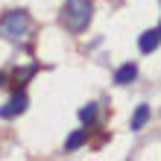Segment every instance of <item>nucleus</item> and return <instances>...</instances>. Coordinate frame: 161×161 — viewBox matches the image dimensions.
Instances as JSON below:
<instances>
[{
	"instance_id": "obj_1",
	"label": "nucleus",
	"mask_w": 161,
	"mask_h": 161,
	"mask_svg": "<svg viewBox=\"0 0 161 161\" xmlns=\"http://www.w3.org/2000/svg\"><path fill=\"white\" fill-rule=\"evenodd\" d=\"M94 18V3L91 0H68L62 12V24L68 26L70 32H82L85 26L91 24Z\"/></svg>"
},
{
	"instance_id": "obj_2",
	"label": "nucleus",
	"mask_w": 161,
	"mask_h": 161,
	"mask_svg": "<svg viewBox=\"0 0 161 161\" xmlns=\"http://www.w3.org/2000/svg\"><path fill=\"white\" fill-rule=\"evenodd\" d=\"M26 26H30V18H26V12H6L3 24H0V30H3L6 38H21V35L26 32Z\"/></svg>"
},
{
	"instance_id": "obj_3",
	"label": "nucleus",
	"mask_w": 161,
	"mask_h": 161,
	"mask_svg": "<svg viewBox=\"0 0 161 161\" xmlns=\"http://www.w3.org/2000/svg\"><path fill=\"white\" fill-rule=\"evenodd\" d=\"M26 106H30L26 94H24V91H18L15 97L9 100L3 108H0V117H3V120H9V117H18V114H24V111H26Z\"/></svg>"
},
{
	"instance_id": "obj_4",
	"label": "nucleus",
	"mask_w": 161,
	"mask_h": 161,
	"mask_svg": "<svg viewBox=\"0 0 161 161\" xmlns=\"http://www.w3.org/2000/svg\"><path fill=\"white\" fill-rule=\"evenodd\" d=\"M158 44H161V26H158V30H147V32L138 38V47H141V53H153Z\"/></svg>"
},
{
	"instance_id": "obj_5",
	"label": "nucleus",
	"mask_w": 161,
	"mask_h": 161,
	"mask_svg": "<svg viewBox=\"0 0 161 161\" xmlns=\"http://www.w3.org/2000/svg\"><path fill=\"white\" fill-rule=\"evenodd\" d=\"M138 79V64H123V68L114 73V82L117 85H129V82H135Z\"/></svg>"
},
{
	"instance_id": "obj_6",
	"label": "nucleus",
	"mask_w": 161,
	"mask_h": 161,
	"mask_svg": "<svg viewBox=\"0 0 161 161\" xmlns=\"http://www.w3.org/2000/svg\"><path fill=\"white\" fill-rule=\"evenodd\" d=\"M147 120H149V106H138V111L132 114V129H144Z\"/></svg>"
},
{
	"instance_id": "obj_7",
	"label": "nucleus",
	"mask_w": 161,
	"mask_h": 161,
	"mask_svg": "<svg viewBox=\"0 0 161 161\" xmlns=\"http://www.w3.org/2000/svg\"><path fill=\"white\" fill-rule=\"evenodd\" d=\"M85 141H88V129H79V132H73V135L68 138V144H64V147H68V149H76V147L85 144Z\"/></svg>"
},
{
	"instance_id": "obj_8",
	"label": "nucleus",
	"mask_w": 161,
	"mask_h": 161,
	"mask_svg": "<svg viewBox=\"0 0 161 161\" xmlns=\"http://www.w3.org/2000/svg\"><path fill=\"white\" fill-rule=\"evenodd\" d=\"M94 117H97V106H94V103H88V106L79 108V120L82 123H94Z\"/></svg>"
},
{
	"instance_id": "obj_9",
	"label": "nucleus",
	"mask_w": 161,
	"mask_h": 161,
	"mask_svg": "<svg viewBox=\"0 0 161 161\" xmlns=\"http://www.w3.org/2000/svg\"><path fill=\"white\" fill-rule=\"evenodd\" d=\"M3 85H6V76H3V73H0V88H3Z\"/></svg>"
}]
</instances>
